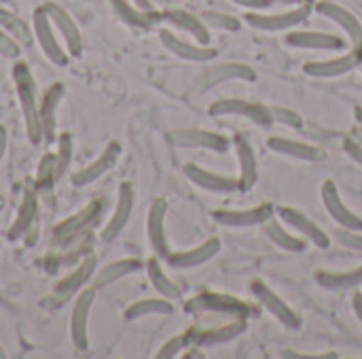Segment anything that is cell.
I'll list each match as a JSON object with an SVG mask.
<instances>
[{"label": "cell", "instance_id": "5b68a950", "mask_svg": "<svg viewBox=\"0 0 362 359\" xmlns=\"http://www.w3.org/2000/svg\"><path fill=\"white\" fill-rule=\"evenodd\" d=\"M185 309L189 313H197V311H212V313H227L233 317H248L250 315V307L229 294H218V292H202L193 298H189L185 303Z\"/></svg>", "mask_w": 362, "mask_h": 359}, {"label": "cell", "instance_id": "30bf717a", "mask_svg": "<svg viewBox=\"0 0 362 359\" xmlns=\"http://www.w3.org/2000/svg\"><path fill=\"white\" fill-rule=\"evenodd\" d=\"M212 216L223 226L248 229V226H263L267 220H272L276 216V207L274 203H261L246 209H216Z\"/></svg>", "mask_w": 362, "mask_h": 359}, {"label": "cell", "instance_id": "11a10c76", "mask_svg": "<svg viewBox=\"0 0 362 359\" xmlns=\"http://www.w3.org/2000/svg\"><path fill=\"white\" fill-rule=\"evenodd\" d=\"M4 207V197H2V193H0V209Z\"/></svg>", "mask_w": 362, "mask_h": 359}, {"label": "cell", "instance_id": "83f0119b", "mask_svg": "<svg viewBox=\"0 0 362 359\" xmlns=\"http://www.w3.org/2000/svg\"><path fill=\"white\" fill-rule=\"evenodd\" d=\"M161 19H165L168 23H172L178 30H185L187 34H191L199 44H210V28L202 21L199 15H193L185 8H165L161 13Z\"/></svg>", "mask_w": 362, "mask_h": 359}, {"label": "cell", "instance_id": "ab89813d", "mask_svg": "<svg viewBox=\"0 0 362 359\" xmlns=\"http://www.w3.org/2000/svg\"><path fill=\"white\" fill-rule=\"evenodd\" d=\"M267 110H269V116L274 123H280V125H286V127H295V129H301L303 127V118L299 112H295L293 108H284V106H274V104H267Z\"/></svg>", "mask_w": 362, "mask_h": 359}, {"label": "cell", "instance_id": "74e56055", "mask_svg": "<svg viewBox=\"0 0 362 359\" xmlns=\"http://www.w3.org/2000/svg\"><path fill=\"white\" fill-rule=\"evenodd\" d=\"M199 17L208 28H214V30H223V32H240L242 30V21L235 15H229L223 11H202Z\"/></svg>", "mask_w": 362, "mask_h": 359}, {"label": "cell", "instance_id": "f907efd6", "mask_svg": "<svg viewBox=\"0 0 362 359\" xmlns=\"http://www.w3.org/2000/svg\"><path fill=\"white\" fill-rule=\"evenodd\" d=\"M6 142H8L6 129L0 125V161H2V157H4V152H6Z\"/></svg>", "mask_w": 362, "mask_h": 359}, {"label": "cell", "instance_id": "9a60e30c", "mask_svg": "<svg viewBox=\"0 0 362 359\" xmlns=\"http://www.w3.org/2000/svg\"><path fill=\"white\" fill-rule=\"evenodd\" d=\"M316 13L331 19L333 23H337L348 34L352 47L362 49V23L350 8H346V6H341L337 2H331V0H320L316 4Z\"/></svg>", "mask_w": 362, "mask_h": 359}, {"label": "cell", "instance_id": "ee69618b", "mask_svg": "<svg viewBox=\"0 0 362 359\" xmlns=\"http://www.w3.org/2000/svg\"><path fill=\"white\" fill-rule=\"evenodd\" d=\"M19 44H17V40L8 34V32H4L2 28H0V55H4V57H11V59H17L19 57Z\"/></svg>", "mask_w": 362, "mask_h": 359}, {"label": "cell", "instance_id": "44dd1931", "mask_svg": "<svg viewBox=\"0 0 362 359\" xmlns=\"http://www.w3.org/2000/svg\"><path fill=\"white\" fill-rule=\"evenodd\" d=\"M185 176H187L195 186H199V188H204V190H210V193L227 195V193L240 190L238 178H231V176H225V174L210 171V169L199 167V165H195V163H187V165H185Z\"/></svg>", "mask_w": 362, "mask_h": 359}, {"label": "cell", "instance_id": "816d5d0a", "mask_svg": "<svg viewBox=\"0 0 362 359\" xmlns=\"http://www.w3.org/2000/svg\"><path fill=\"white\" fill-rule=\"evenodd\" d=\"M191 349H193V351H187V353H185V358H189V359H191V358H199V359L206 358V355H204L202 351H195V349H197V345H193Z\"/></svg>", "mask_w": 362, "mask_h": 359}, {"label": "cell", "instance_id": "5bb4252c", "mask_svg": "<svg viewBox=\"0 0 362 359\" xmlns=\"http://www.w3.org/2000/svg\"><path fill=\"white\" fill-rule=\"evenodd\" d=\"M286 44L293 49L305 51H344L346 38L329 32H314V30H295L286 34Z\"/></svg>", "mask_w": 362, "mask_h": 359}, {"label": "cell", "instance_id": "6da1fadb", "mask_svg": "<svg viewBox=\"0 0 362 359\" xmlns=\"http://www.w3.org/2000/svg\"><path fill=\"white\" fill-rule=\"evenodd\" d=\"M13 80H15V91H17V99L21 106V114L25 121L28 138L32 144H38L42 140V125H40V112L36 104V85H34V76L28 63L17 61L13 66Z\"/></svg>", "mask_w": 362, "mask_h": 359}, {"label": "cell", "instance_id": "7bdbcfd3", "mask_svg": "<svg viewBox=\"0 0 362 359\" xmlns=\"http://www.w3.org/2000/svg\"><path fill=\"white\" fill-rule=\"evenodd\" d=\"M335 239L348 248V250H354V252H362V233L361 231H350V229H344L339 226L335 231Z\"/></svg>", "mask_w": 362, "mask_h": 359}, {"label": "cell", "instance_id": "c3c4849f", "mask_svg": "<svg viewBox=\"0 0 362 359\" xmlns=\"http://www.w3.org/2000/svg\"><path fill=\"white\" fill-rule=\"evenodd\" d=\"M352 309H354V313H356L358 322L362 324V294L361 292H356V294L352 296Z\"/></svg>", "mask_w": 362, "mask_h": 359}, {"label": "cell", "instance_id": "db71d44e", "mask_svg": "<svg viewBox=\"0 0 362 359\" xmlns=\"http://www.w3.org/2000/svg\"><path fill=\"white\" fill-rule=\"evenodd\" d=\"M272 2H280V4H299V0H272Z\"/></svg>", "mask_w": 362, "mask_h": 359}, {"label": "cell", "instance_id": "e575fe53", "mask_svg": "<svg viewBox=\"0 0 362 359\" xmlns=\"http://www.w3.org/2000/svg\"><path fill=\"white\" fill-rule=\"evenodd\" d=\"M174 313V305L168 298H142L138 303H132L125 309V320H140L146 315H172Z\"/></svg>", "mask_w": 362, "mask_h": 359}, {"label": "cell", "instance_id": "3957f363", "mask_svg": "<svg viewBox=\"0 0 362 359\" xmlns=\"http://www.w3.org/2000/svg\"><path fill=\"white\" fill-rule=\"evenodd\" d=\"M168 142L176 148H202L212 152H227L231 148V140L216 131L199 129V127H180L168 133Z\"/></svg>", "mask_w": 362, "mask_h": 359}, {"label": "cell", "instance_id": "4316f807", "mask_svg": "<svg viewBox=\"0 0 362 359\" xmlns=\"http://www.w3.org/2000/svg\"><path fill=\"white\" fill-rule=\"evenodd\" d=\"M95 273V256L93 254H87L74 271H70L64 279H59L53 288V298L55 300H66L70 298L72 294H76L89 279L91 275Z\"/></svg>", "mask_w": 362, "mask_h": 359}, {"label": "cell", "instance_id": "f1b7e54d", "mask_svg": "<svg viewBox=\"0 0 362 359\" xmlns=\"http://www.w3.org/2000/svg\"><path fill=\"white\" fill-rule=\"evenodd\" d=\"M64 85L62 83H55L51 85L47 91H45V97H42V104L38 108L40 112V125H42V138L51 144L55 140V110L59 106V102L64 99Z\"/></svg>", "mask_w": 362, "mask_h": 359}, {"label": "cell", "instance_id": "2e32d148", "mask_svg": "<svg viewBox=\"0 0 362 359\" xmlns=\"http://www.w3.org/2000/svg\"><path fill=\"white\" fill-rule=\"evenodd\" d=\"M165 214H168V203L165 199H155L148 207V216H146V235H148V243L153 248V252L159 258H165L172 254L170 252V243H168V235H165Z\"/></svg>", "mask_w": 362, "mask_h": 359}, {"label": "cell", "instance_id": "8d00e7d4", "mask_svg": "<svg viewBox=\"0 0 362 359\" xmlns=\"http://www.w3.org/2000/svg\"><path fill=\"white\" fill-rule=\"evenodd\" d=\"M0 28H2L4 32H8L17 42H21V44H32V34H34V30H32L19 15L11 13V11H6V8H2V6H0Z\"/></svg>", "mask_w": 362, "mask_h": 359}, {"label": "cell", "instance_id": "484cf974", "mask_svg": "<svg viewBox=\"0 0 362 359\" xmlns=\"http://www.w3.org/2000/svg\"><path fill=\"white\" fill-rule=\"evenodd\" d=\"M267 146H269V150H274L278 154H284V157H291V159H299V161H308V163H320L327 157V152L320 146L297 142V140L282 138V135H272L267 140Z\"/></svg>", "mask_w": 362, "mask_h": 359}, {"label": "cell", "instance_id": "b9f144b4", "mask_svg": "<svg viewBox=\"0 0 362 359\" xmlns=\"http://www.w3.org/2000/svg\"><path fill=\"white\" fill-rule=\"evenodd\" d=\"M187 345H191V343H189V336H187V334H178V336L170 339V341L157 351V359L176 358L182 349H187Z\"/></svg>", "mask_w": 362, "mask_h": 359}, {"label": "cell", "instance_id": "7a4b0ae2", "mask_svg": "<svg viewBox=\"0 0 362 359\" xmlns=\"http://www.w3.org/2000/svg\"><path fill=\"white\" fill-rule=\"evenodd\" d=\"M102 207H104L102 201H91L81 212H76L74 216L59 222L55 226V231H53V245L55 248H68L72 241L83 237L98 222V218L102 214Z\"/></svg>", "mask_w": 362, "mask_h": 359}, {"label": "cell", "instance_id": "7402d4cb", "mask_svg": "<svg viewBox=\"0 0 362 359\" xmlns=\"http://www.w3.org/2000/svg\"><path fill=\"white\" fill-rule=\"evenodd\" d=\"M42 6H45V11L49 13L53 25L59 30L62 38L66 40L68 53H70L72 57H78V55L83 53V34H81V30L76 28L74 19L64 11L59 4H55V2H45Z\"/></svg>", "mask_w": 362, "mask_h": 359}, {"label": "cell", "instance_id": "d6a6232c", "mask_svg": "<svg viewBox=\"0 0 362 359\" xmlns=\"http://www.w3.org/2000/svg\"><path fill=\"white\" fill-rule=\"evenodd\" d=\"M144 269H146V275H148L153 288L159 292V296H163V298H168V300H180V298H182V290L176 286V281H172V279L165 275V271H163L161 264H159V258H151V260L144 264Z\"/></svg>", "mask_w": 362, "mask_h": 359}, {"label": "cell", "instance_id": "60d3db41", "mask_svg": "<svg viewBox=\"0 0 362 359\" xmlns=\"http://www.w3.org/2000/svg\"><path fill=\"white\" fill-rule=\"evenodd\" d=\"M70 157H72V138H70V133H62L59 150L55 154V159H57V178H62L66 174V169L70 165Z\"/></svg>", "mask_w": 362, "mask_h": 359}, {"label": "cell", "instance_id": "7c38bea8", "mask_svg": "<svg viewBox=\"0 0 362 359\" xmlns=\"http://www.w3.org/2000/svg\"><path fill=\"white\" fill-rule=\"evenodd\" d=\"M227 80H246V83H255L257 80V72L255 68H250L248 63L242 61H225V63H216L210 66L206 72L199 74L197 78V89H210L216 85H223Z\"/></svg>", "mask_w": 362, "mask_h": 359}, {"label": "cell", "instance_id": "f546056e", "mask_svg": "<svg viewBox=\"0 0 362 359\" xmlns=\"http://www.w3.org/2000/svg\"><path fill=\"white\" fill-rule=\"evenodd\" d=\"M108 2L121 21H125L127 25L138 28V30H148L161 19V13H146L142 8H138L136 4H132L129 0H108Z\"/></svg>", "mask_w": 362, "mask_h": 359}, {"label": "cell", "instance_id": "d6986e66", "mask_svg": "<svg viewBox=\"0 0 362 359\" xmlns=\"http://www.w3.org/2000/svg\"><path fill=\"white\" fill-rule=\"evenodd\" d=\"M134 186L132 182H121L119 186V195H117V205H115V212L108 220V224L104 226L102 231V241H112L121 235V231L127 226L129 222V216L134 212Z\"/></svg>", "mask_w": 362, "mask_h": 359}, {"label": "cell", "instance_id": "836d02e7", "mask_svg": "<svg viewBox=\"0 0 362 359\" xmlns=\"http://www.w3.org/2000/svg\"><path fill=\"white\" fill-rule=\"evenodd\" d=\"M36 212H38L36 197L30 190H25L23 199H21V205H19V212L15 216V222H13V226L8 231V239H19L21 235H25L32 229L34 220H36Z\"/></svg>", "mask_w": 362, "mask_h": 359}, {"label": "cell", "instance_id": "4dcf8cb0", "mask_svg": "<svg viewBox=\"0 0 362 359\" xmlns=\"http://www.w3.org/2000/svg\"><path fill=\"white\" fill-rule=\"evenodd\" d=\"M263 231L265 235L274 241V245H278L280 250L284 252H293V254H301L308 250V241L301 237V235H293L291 231H286L278 220H267L263 224Z\"/></svg>", "mask_w": 362, "mask_h": 359}, {"label": "cell", "instance_id": "681fc988", "mask_svg": "<svg viewBox=\"0 0 362 359\" xmlns=\"http://www.w3.org/2000/svg\"><path fill=\"white\" fill-rule=\"evenodd\" d=\"M134 4H136L138 8L146 11V13H157L155 6H153V0H134Z\"/></svg>", "mask_w": 362, "mask_h": 359}, {"label": "cell", "instance_id": "9c48e42d", "mask_svg": "<svg viewBox=\"0 0 362 359\" xmlns=\"http://www.w3.org/2000/svg\"><path fill=\"white\" fill-rule=\"evenodd\" d=\"M362 61V49H352L344 55L337 57H329V59H316V61H305L303 63V72L312 78H337L344 76L348 72H352L354 68H358Z\"/></svg>", "mask_w": 362, "mask_h": 359}, {"label": "cell", "instance_id": "7dc6e473", "mask_svg": "<svg viewBox=\"0 0 362 359\" xmlns=\"http://www.w3.org/2000/svg\"><path fill=\"white\" fill-rule=\"evenodd\" d=\"M231 2H235L244 8H250V11H261V8H267L274 4L272 0H231Z\"/></svg>", "mask_w": 362, "mask_h": 359}, {"label": "cell", "instance_id": "603a6c76", "mask_svg": "<svg viewBox=\"0 0 362 359\" xmlns=\"http://www.w3.org/2000/svg\"><path fill=\"white\" fill-rule=\"evenodd\" d=\"M159 38L168 51H172L176 57H180L185 61H212L216 57V49H212L210 44H199V42L193 44L189 40L178 38L170 30H159Z\"/></svg>", "mask_w": 362, "mask_h": 359}, {"label": "cell", "instance_id": "f6af8a7d", "mask_svg": "<svg viewBox=\"0 0 362 359\" xmlns=\"http://www.w3.org/2000/svg\"><path fill=\"white\" fill-rule=\"evenodd\" d=\"M344 150H346V154H348L354 163L362 165V144H358V142L352 140V138H346V140H344Z\"/></svg>", "mask_w": 362, "mask_h": 359}, {"label": "cell", "instance_id": "1f68e13d", "mask_svg": "<svg viewBox=\"0 0 362 359\" xmlns=\"http://www.w3.org/2000/svg\"><path fill=\"white\" fill-rule=\"evenodd\" d=\"M316 281L333 292H341V290H354L362 286V264L352 269V271H344V273H333V271H318L316 273Z\"/></svg>", "mask_w": 362, "mask_h": 359}, {"label": "cell", "instance_id": "52a82bcc", "mask_svg": "<svg viewBox=\"0 0 362 359\" xmlns=\"http://www.w3.org/2000/svg\"><path fill=\"white\" fill-rule=\"evenodd\" d=\"M53 21L49 17V13L45 11V6H38L34 11V17H32V30H34V36L42 49V53L49 57V61H53L55 66H66L70 61L68 57V51L59 44L55 32H53Z\"/></svg>", "mask_w": 362, "mask_h": 359}, {"label": "cell", "instance_id": "ba28073f", "mask_svg": "<svg viewBox=\"0 0 362 359\" xmlns=\"http://www.w3.org/2000/svg\"><path fill=\"white\" fill-rule=\"evenodd\" d=\"M278 218L293 231H297L305 241H310L314 248H320V250H327L331 245V239H329V233L322 231L312 218H308L303 212L295 209V207H288V205H280L276 209Z\"/></svg>", "mask_w": 362, "mask_h": 359}, {"label": "cell", "instance_id": "e0dca14e", "mask_svg": "<svg viewBox=\"0 0 362 359\" xmlns=\"http://www.w3.org/2000/svg\"><path fill=\"white\" fill-rule=\"evenodd\" d=\"M235 152H238V163H240V174H238V186L242 193H248L255 188L257 180H259V163H257V154L252 144L248 142V138L244 133H235L231 140Z\"/></svg>", "mask_w": 362, "mask_h": 359}, {"label": "cell", "instance_id": "bcb514c9", "mask_svg": "<svg viewBox=\"0 0 362 359\" xmlns=\"http://www.w3.org/2000/svg\"><path fill=\"white\" fill-rule=\"evenodd\" d=\"M284 358H293V359H335L337 353H293V351H284L282 353Z\"/></svg>", "mask_w": 362, "mask_h": 359}, {"label": "cell", "instance_id": "ac0fdd59", "mask_svg": "<svg viewBox=\"0 0 362 359\" xmlns=\"http://www.w3.org/2000/svg\"><path fill=\"white\" fill-rule=\"evenodd\" d=\"M246 332V320L244 317H233L229 324L216 326V328H206V330H189V343L197 347H214L229 343Z\"/></svg>", "mask_w": 362, "mask_h": 359}, {"label": "cell", "instance_id": "f35d334b", "mask_svg": "<svg viewBox=\"0 0 362 359\" xmlns=\"http://www.w3.org/2000/svg\"><path fill=\"white\" fill-rule=\"evenodd\" d=\"M57 180V159L53 152H47L38 165L36 174V188H51L53 182Z\"/></svg>", "mask_w": 362, "mask_h": 359}, {"label": "cell", "instance_id": "277c9868", "mask_svg": "<svg viewBox=\"0 0 362 359\" xmlns=\"http://www.w3.org/2000/svg\"><path fill=\"white\" fill-rule=\"evenodd\" d=\"M310 13H312L310 4H295V8L282 11V13L250 11L246 15V23L261 32H282V30H291V28H297L299 23H303L310 17Z\"/></svg>", "mask_w": 362, "mask_h": 359}, {"label": "cell", "instance_id": "4fadbf2b", "mask_svg": "<svg viewBox=\"0 0 362 359\" xmlns=\"http://www.w3.org/2000/svg\"><path fill=\"white\" fill-rule=\"evenodd\" d=\"M320 197H322V205L329 212V216L344 229L350 231H362V218L358 214H354L341 199L339 188L333 180H325L320 186Z\"/></svg>", "mask_w": 362, "mask_h": 359}, {"label": "cell", "instance_id": "f5cc1de1", "mask_svg": "<svg viewBox=\"0 0 362 359\" xmlns=\"http://www.w3.org/2000/svg\"><path fill=\"white\" fill-rule=\"evenodd\" d=\"M354 118H356L358 125H362V106H356V108H354Z\"/></svg>", "mask_w": 362, "mask_h": 359}, {"label": "cell", "instance_id": "d590c367", "mask_svg": "<svg viewBox=\"0 0 362 359\" xmlns=\"http://www.w3.org/2000/svg\"><path fill=\"white\" fill-rule=\"evenodd\" d=\"M144 264L142 260L138 258H123V260H115L110 264H106L98 275H95V286H108V284H115L136 271H140Z\"/></svg>", "mask_w": 362, "mask_h": 359}, {"label": "cell", "instance_id": "9f6ffc18", "mask_svg": "<svg viewBox=\"0 0 362 359\" xmlns=\"http://www.w3.org/2000/svg\"><path fill=\"white\" fill-rule=\"evenodd\" d=\"M4 358H6V353H4V349L0 347V359H4Z\"/></svg>", "mask_w": 362, "mask_h": 359}, {"label": "cell", "instance_id": "8992f818", "mask_svg": "<svg viewBox=\"0 0 362 359\" xmlns=\"http://www.w3.org/2000/svg\"><path fill=\"white\" fill-rule=\"evenodd\" d=\"M210 116H244L255 125L261 127H269L274 125L267 104H255V102H246L240 97H229V99H216L214 104H210L208 108Z\"/></svg>", "mask_w": 362, "mask_h": 359}, {"label": "cell", "instance_id": "ffe728a7", "mask_svg": "<svg viewBox=\"0 0 362 359\" xmlns=\"http://www.w3.org/2000/svg\"><path fill=\"white\" fill-rule=\"evenodd\" d=\"M95 300V290H83L72 307L70 315V339L78 351H87L89 339H87V326H89V311Z\"/></svg>", "mask_w": 362, "mask_h": 359}, {"label": "cell", "instance_id": "d4e9b609", "mask_svg": "<svg viewBox=\"0 0 362 359\" xmlns=\"http://www.w3.org/2000/svg\"><path fill=\"white\" fill-rule=\"evenodd\" d=\"M218 252H221V239L218 237H210L204 243H199L197 248L170 254L168 256V264L172 269H195V267H202L208 260H212Z\"/></svg>", "mask_w": 362, "mask_h": 359}, {"label": "cell", "instance_id": "8fae6325", "mask_svg": "<svg viewBox=\"0 0 362 359\" xmlns=\"http://www.w3.org/2000/svg\"><path fill=\"white\" fill-rule=\"evenodd\" d=\"M250 290H252V294H255V298L284 326V328H288V330H299L301 328V317H299V313L295 311V309H291L286 303H284V298H280L269 286H265L263 281H252V286H250Z\"/></svg>", "mask_w": 362, "mask_h": 359}, {"label": "cell", "instance_id": "cb8c5ba5", "mask_svg": "<svg viewBox=\"0 0 362 359\" xmlns=\"http://www.w3.org/2000/svg\"><path fill=\"white\" fill-rule=\"evenodd\" d=\"M119 157H121V144L110 142L95 161H91L89 165H85L83 169L72 174V184L74 186H85V184H91V182L100 180L106 171H110L117 165Z\"/></svg>", "mask_w": 362, "mask_h": 359}, {"label": "cell", "instance_id": "6f0895ef", "mask_svg": "<svg viewBox=\"0 0 362 359\" xmlns=\"http://www.w3.org/2000/svg\"><path fill=\"white\" fill-rule=\"evenodd\" d=\"M361 66H362V61H361Z\"/></svg>", "mask_w": 362, "mask_h": 359}]
</instances>
